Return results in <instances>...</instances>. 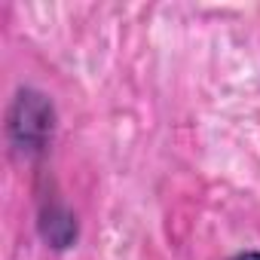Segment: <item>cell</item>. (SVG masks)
<instances>
[{"label": "cell", "instance_id": "obj_2", "mask_svg": "<svg viewBox=\"0 0 260 260\" xmlns=\"http://www.w3.org/2000/svg\"><path fill=\"white\" fill-rule=\"evenodd\" d=\"M37 226H40V236L49 242V248H55V251H64V248H71L74 242H77V217H74V211L52 193H43L40 196V220H37Z\"/></svg>", "mask_w": 260, "mask_h": 260}, {"label": "cell", "instance_id": "obj_1", "mask_svg": "<svg viewBox=\"0 0 260 260\" xmlns=\"http://www.w3.org/2000/svg\"><path fill=\"white\" fill-rule=\"evenodd\" d=\"M55 132V107L52 101L37 92V89H19L10 113H7V135L13 141V147L22 156H43L49 150Z\"/></svg>", "mask_w": 260, "mask_h": 260}, {"label": "cell", "instance_id": "obj_3", "mask_svg": "<svg viewBox=\"0 0 260 260\" xmlns=\"http://www.w3.org/2000/svg\"><path fill=\"white\" fill-rule=\"evenodd\" d=\"M230 260H260V251H239V254L230 257Z\"/></svg>", "mask_w": 260, "mask_h": 260}]
</instances>
